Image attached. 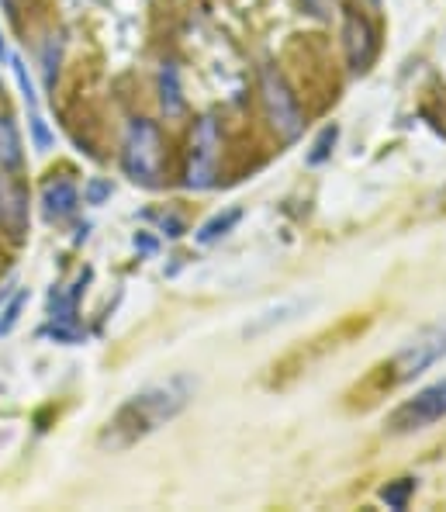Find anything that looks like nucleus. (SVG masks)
<instances>
[{
    "mask_svg": "<svg viewBox=\"0 0 446 512\" xmlns=\"http://www.w3.org/2000/svg\"><path fill=\"white\" fill-rule=\"evenodd\" d=\"M191 378H166L156 384H146L142 391L128 395L122 405L108 416V423L97 433V447L104 454H125L135 443L149 440L153 433H160L166 423L180 416L194 398Z\"/></svg>",
    "mask_w": 446,
    "mask_h": 512,
    "instance_id": "nucleus-1",
    "label": "nucleus"
},
{
    "mask_svg": "<svg viewBox=\"0 0 446 512\" xmlns=\"http://www.w3.org/2000/svg\"><path fill=\"white\" fill-rule=\"evenodd\" d=\"M446 357V322H436V326L422 329L408 340L388 364L384 371V388H398V384H412L415 378L436 367Z\"/></svg>",
    "mask_w": 446,
    "mask_h": 512,
    "instance_id": "nucleus-2",
    "label": "nucleus"
},
{
    "mask_svg": "<svg viewBox=\"0 0 446 512\" xmlns=\"http://www.w3.org/2000/svg\"><path fill=\"white\" fill-rule=\"evenodd\" d=\"M122 170L132 184L139 187H156L163 177V135L160 128L146 118H135L125 132V149H122Z\"/></svg>",
    "mask_w": 446,
    "mask_h": 512,
    "instance_id": "nucleus-3",
    "label": "nucleus"
},
{
    "mask_svg": "<svg viewBox=\"0 0 446 512\" xmlns=\"http://www.w3.org/2000/svg\"><path fill=\"white\" fill-rule=\"evenodd\" d=\"M440 419H446V378L426 384L412 398H405L384 426H388L391 436H408V433H419V429L436 426Z\"/></svg>",
    "mask_w": 446,
    "mask_h": 512,
    "instance_id": "nucleus-4",
    "label": "nucleus"
},
{
    "mask_svg": "<svg viewBox=\"0 0 446 512\" xmlns=\"http://www.w3.org/2000/svg\"><path fill=\"white\" fill-rule=\"evenodd\" d=\"M260 90H263V104H267L270 125L277 128V135H281L284 142H294L301 135V128H305V122H301V108L281 80V73L267 66V70H263V80H260Z\"/></svg>",
    "mask_w": 446,
    "mask_h": 512,
    "instance_id": "nucleus-5",
    "label": "nucleus"
},
{
    "mask_svg": "<svg viewBox=\"0 0 446 512\" xmlns=\"http://www.w3.org/2000/svg\"><path fill=\"white\" fill-rule=\"evenodd\" d=\"M215 160H218V125L215 118H201L191 139V170H187V187H211L215 180Z\"/></svg>",
    "mask_w": 446,
    "mask_h": 512,
    "instance_id": "nucleus-6",
    "label": "nucleus"
},
{
    "mask_svg": "<svg viewBox=\"0 0 446 512\" xmlns=\"http://www.w3.org/2000/svg\"><path fill=\"white\" fill-rule=\"evenodd\" d=\"M343 45H346V56H350L353 70L364 73L377 56V32L374 25L364 18V14H346V25H343Z\"/></svg>",
    "mask_w": 446,
    "mask_h": 512,
    "instance_id": "nucleus-7",
    "label": "nucleus"
},
{
    "mask_svg": "<svg viewBox=\"0 0 446 512\" xmlns=\"http://www.w3.org/2000/svg\"><path fill=\"white\" fill-rule=\"evenodd\" d=\"M80 205V191L73 180L59 177V180H49L42 187V215L45 222H66Z\"/></svg>",
    "mask_w": 446,
    "mask_h": 512,
    "instance_id": "nucleus-8",
    "label": "nucleus"
},
{
    "mask_svg": "<svg viewBox=\"0 0 446 512\" xmlns=\"http://www.w3.org/2000/svg\"><path fill=\"white\" fill-rule=\"evenodd\" d=\"M308 305H312L308 298H294V301H281V305L263 308L253 322H246V326H243V336H263V333H270L274 326H287V322H294L298 315H305Z\"/></svg>",
    "mask_w": 446,
    "mask_h": 512,
    "instance_id": "nucleus-9",
    "label": "nucleus"
},
{
    "mask_svg": "<svg viewBox=\"0 0 446 512\" xmlns=\"http://www.w3.org/2000/svg\"><path fill=\"white\" fill-rule=\"evenodd\" d=\"M243 218V208H229L225 215H215L211 222H204L201 225V232H198V243H215V239H222L225 232L232 229V225Z\"/></svg>",
    "mask_w": 446,
    "mask_h": 512,
    "instance_id": "nucleus-10",
    "label": "nucleus"
},
{
    "mask_svg": "<svg viewBox=\"0 0 446 512\" xmlns=\"http://www.w3.org/2000/svg\"><path fill=\"white\" fill-rule=\"evenodd\" d=\"M21 160V139H18V128H14L7 118H0V163L4 167H14Z\"/></svg>",
    "mask_w": 446,
    "mask_h": 512,
    "instance_id": "nucleus-11",
    "label": "nucleus"
},
{
    "mask_svg": "<svg viewBox=\"0 0 446 512\" xmlns=\"http://www.w3.org/2000/svg\"><path fill=\"white\" fill-rule=\"evenodd\" d=\"M336 135H339V128H336V125H332V128H322V135L315 139L312 153H308V163H312V167H319L322 160H329V153H332L329 146H336Z\"/></svg>",
    "mask_w": 446,
    "mask_h": 512,
    "instance_id": "nucleus-12",
    "label": "nucleus"
},
{
    "mask_svg": "<svg viewBox=\"0 0 446 512\" xmlns=\"http://www.w3.org/2000/svg\"><path fill=\"white\" fill-rule=\"evenodd\" d=\"M412 492H415V485H412V481H402V485H391V488H384V492H381V499L388 502L391 509H402L405 502H408V495H412Z\"/></svg>",
    "mask_w": 446,
    "mask_h": 512,
    "instance_id": "nucleus-13",
    "label": "nucleus"
},
{
    "mask_svg": "<svg viewBox=\"0 0 446 512\" xmlns=\"http://www.w3.org/2000/svg\"><path fill=\"white\" fill-rule=\"evenodd\" d=\"M21 308H25V295H18V298L11 301V305L4 308V319H0V336L11 333L14 322H18V315H21Z\"/></svg>",
    "mask_w": 446,
    "mask_h": 512,
    "instance_id": "nucleus-14",
    "label": "nucleus"
},
{
    "mask_svg": "<svg viewBox=\"0 0 446 512\" xmlns=\"http://www.w3.org/2000/svg\"><path fill=\"white\" fill-rule=\"evenodd\" d=\"M0 56H4V35H0Z\"/></svg>",
    "mask_w": 446,
    "mask_h": 512,
    "instance_id": "nucleus-15",
    "label": "nucleus"
}]
</instances>
